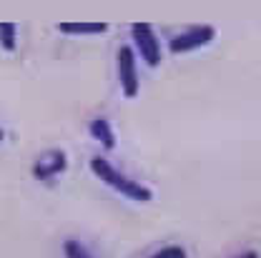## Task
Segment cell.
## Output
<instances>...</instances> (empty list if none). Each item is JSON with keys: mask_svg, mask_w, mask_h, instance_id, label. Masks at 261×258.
Here are the masks:
<instances>
[{"mask_svg": "<svg viewBox=\"0 0 261 258\" xmlns=\"http://www.w3.org/2000/svg\"><path fill=\"white\" fill-rule=\"evenodd\" d=\"M91 170H93V176H96L98 181H103L108 188H113L116 193L126 195L128 200H136V203H148L153 193H151V188L148 186H143V183H138L136 178H130L126 176L123 170H118L116 165L111 161H106V158H91Z\"/></svg>", "mask_w": 261, "mask_h": 258, "instance_id": "1", "label": "cell"}, {"mask_svg": "<svg viewBox=\"0 0 261 258\" xmlns=\"http://www.w3.org/2000/svg\"><path fill=\"white\" fill-rule=\"evenodd\" d=\"M130 38H133V45H136V50H138L143 63L148 68L161 65V43H159V38H156V33H153L151 25L136 23L130 28Z\"/></svg>", "mask_w": 261, "mask_h": 258, "instance_id": "2", "label": "cell"}, {"mask_svg": "<svg viewBox=\"0 0 261 258\" xmlns=\"http://www.w3.org/2000/svg\"><path fill=\"white\" fill-rule=\"evenodd\" d=\"M116 65H118V83H121V93L126 98H136L141 91L138 83V65H136V50L130 45H121L118 55H116Z\"/></svg>", "mask_w": 261, "mask_h": 258, "instance_id": "3", "label": "cell"}, {"mask_svg": "<svg viewBox=\"0 0 261 258\" xmlns=\"http://www.w3.org/2000/svg\"><path fill=\"white\" fill-rule=\"evenodd\" d=\"M214 38H216V31H214L211 25H194V28H189V31L173 35L171 43H168V50L176 53V55H178V53H191L196 48L208 45Z\"/></svg>", "mask_w": 261, "mask_h": 258, "instance_id": "4", "label": "cell"}, {"mask_svg": "<svg viewBox=\"0 0 261 258\" xmlns=\"http://www.w3.org/2000/svg\"><path fill=\"white\" fill-rule=\"evenodd\" d=\"M65 168H68V156L63 151H50L45 158L33 165V178L38 181H53L56 176H61Z\"/></svg>", "mask_w": 261, "mask_h": 258, "instance_id": "5", "label": "cell"}, {"mask_svg": "<svg viewBox=\"0 0 261 258\" xmlns=\"http://www.w3.org/2000/svg\"><path fill=\"white\" fill-rule=\"evenodd\" d=\"M88 130L93 135V140H98L106 151H113L116 148V133H113V126L108 118H93L88 123Z\"/></svg>", "mask_w": 261, "mask_h": 258, "instance_id": "6", "label": "cell"}, {"mask_svg": "<svg viewBox=\"0 0 261 258\" xmlns=\"http://www.w3.org/2000/svg\"><path fill=\"white\" fill-rule=\"evenodd\" d=\"M58 31L65 35H103V33H108V25H103V23H61Z\"/></svg>", "mask_w": 261, "mask_h": 258, "instance_id": "7", "label": "cell"}, {"mask_svg": "<svg viewBox=\"0 0 261 258\" xmlns=\"http://www.w3.org/2000/svg\"><path fill=\"white\" fill-rule=\"evenodd\" d=\"M15 38H18V31H15L13 23H0V45H3L5 53H13L15 50V45H18Z\"/></svg>", "mask_w": 261, "mask_h": 258, "instance_id": "8", "label": "cell"}, {"mask_svg": "<svg viewBox=\"0 0 261 258\" xmlns=\"http://www.w3.org/2000/svg\"><path fill=\"white\" fill-rule=\"evenodd\" d=\"M63 253H65V258H93L86 251V246L81 241H73V238L63 241Z\"/></svg>", "mask_w": 261, "mask_h": 258, "instance_id": "9", "label": "cell"}, {"mask_svg": "<svg viewBox=\"0 0 261 258\" xmlns=\"http://www.w3.org/2000/svg\"><path fill=\"white\" fill-rule=\"evenodd\" d=\"M181 251H184L181 246H166V248H161V251H156L151 258H176Z\"/></svg>", "mask_w": 261, "mask_h": 258, "instance_id": "10", "label": "cell"}, {"mask_svg": "<svg viewBox=\"0 0 261 258\" xmlns=\"http://www.w3.org/2000/svg\"><path fill=\"white\" fill-rule=\"evenodd\" d=\"M236 258H259V253L256 251H246V253H241V256H236Z\"/></svg>", "mask_w": 261, "mask_h": 258, "instance_id": "11", "label": "cell"}, {"mask_svg": "<svg viewBox=\"0 0 261 258\" xmlns=\"http://www.w3.org/2000/svg\"><path fill=\"white\" fill-rule=\"evenodd\" d=\"M176 258H189V256H186V251H181V253H178Z\"/></svg>", "mask_w": 261, "mask_h": 258, "instance_id": "12", "label": "cell"}, {"mask_svg": "<svg viewBox=\"0 0 261 258\" xmlns=\"http://www.w3.org/2000/svg\"><path fill=\"white\" fill-rule=\"evenodd\" d=\"M3 138H5V133H3V128H0V143H3Z\"/></svg>", "mask_w": 261, "mask_h": 258, "instance_id": "13", "label": "cell"}]
</instances>
